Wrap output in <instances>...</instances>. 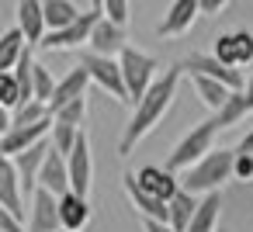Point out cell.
<instances>
[{"label":"cell","mask_w":253,"mask_h":232,"mask_svg":"<svg viewBox=\"0 0 253 232\" xmlns=\"http://www.w3.org/2000/svg\"><path fill=\"white\" fill-rule=\"evenodd\" d=\"M180 77H184V70H180V66H170V70L160 73L156 83L142 94V101L135 104V111H132V118H128V125H125V132H122V139H118V153H122V156H128V153L167 118V111L173 108L177 87H180Z\"/></svg>","instance_id":"1"},{"label":"cell","mask_w":253,"mask_h":232,"mask_svg":"<svg viewBox=\"0 0 253 232\" xmlns=\"http://www.w3.org/2000/svg\"><path fill=\"white\" fill-rule=\"evenodd\" d=\"M232 163H236V149H211L208 156H201L194 166L180 173V187L191 194L222 191V184L232 180Z\"/></svg>","instance_id":"2"},{"label":"cell","mask_w":253,"mask_h":232,"mask_svg":"<svg viewBox=\"0 0 253 232\" xmlns=\"http://www.w3.org/2000/svg\"><path fill=\"white\" fill-rule=\"evenodd\" d=\"M222 132V125H218V118L211 115V118H205V121H198L177 146H173V153H170V159H167V170H173V173H184L187 166H194L201 156H208L211 149H215V135Z\"/></svg>","instance_id":"3"},{"label":"cell","mask_w":253,"mask_h":232,"mask_svg":"<svg viewBox=\"0 0 253 232\" xmlns=\"http://www.w3.org/2000/svg\"><path fill=\"white\" fill-rule=\"evenodd\" d=\"M118 63H122V77H125V90H128V104L135 108V104L142 101V94L156 83V70H160V63H156V56H149V52H142V49H135V45H125L122 56H118Z\"/></svg>","instance_id":"4"},{"label":"cell","mask_w":253,"mask_h":232,"mask_svg":"<svg viewBox=\"0 0 253 232\" xmlns=\"http://www.w3.org/2000/svg\"><path fill=\"white\" fill-rule=\"evenodd\" d=\"M80 66L90 73V83H97L108 97L128 104V90H125V77H122V63L118 56H97V52H84L80 56Z\"/></svg>","instance_id":"5"},{"label":"cell","mask_w":253,"mask_h":232,"mask_svg":"<svg viewBox=\"0 0 253 232\" xmlns=\"http://www.w3.org/2000/svg\"><path fill=\"white\" fill-rule=\"evenodd\" d=\"M187 77H211V80H218V83H225L229 90H243L246 87V77H243V70H236V66H225V63H218L215 56H208V52H191L187 59H180L177 63Z\"/></svg>","instance_id":"6"},{"label":"cell","mask_w":253,"mask_h":232,"mask_svg":"<svg viewBox=\"0 0 253 232\" xmlns=\"http://www.w3.org/2000/svg\"><path fill=\"white\" fill-rule=\"evenodd\" d=\"M101 14H104V11H84L73 25H66V28H59V32H45V39H42L39 49H49V52L56 49V52H63V49H80V45H87L94 25L101 21Z\"/></svg>","instance_id":"7"},{"label":"cell","mask_w":253,"mask_h":232,"mask_svg":"<svg viewBox=\"0 0 253 232\" xmlns=\"http://www.w3.org/2000/svg\"><path fill=\"white\" fill-rule=\"evenodd\" d=\"M63 218H59V194L39 187L28 197V232H59Z\"/></svg>","instance_id":"8"},{"label":"cell","mask_w":253,"mask_h":232,"mask_svg":"<svg viewBox=\"0 0 253 232\" xmlns=\"http://www.w3.org/2000/svg\"><path fill=\"white\" fill-rule=\"evenodd\" d=\"M49 135H52V118L35 121V125H11L4 135H0V149H4L7 156H21L25 149L45 142Z\"/></svg>","instance_id":"9"},{"label":"cell","mask_w":253,"mask_h":232,"mask_svg":"<svg viewBox=\"0 0 253 232\" xmlns=\"http://www.w3.org/2000/svg\"><path fill=\"white\" fill-rule=\"evenodd\" d=\"M198 14H201V0H173L170 11L163 14V21L156 25V35L160 39H177V35L191 32Z\"/></svg>","instance_id":"10"},{"label":"cell","mask_w":253,"mask_h":232,"mask_svg":"<svg viewBox=\"0 0 253 232\" xmlns=\"http://www.w3.org/2000/svg\"><path fill=\"white\" fill-rule=\"evenodd\" d=\"M122 187H125L128 201H132V208H135L142 218H153V222H167V225H170V201H160V197H153L149 191H142L139 180H135V173H125V177H122Z\"/></svg>","instance_id":"11"},{"label":"cell","mask_w":253,"mask_h":232,"mask_svg":"<svg viewBox=\"0 0 253 232\" xmlns=\"http://www.w3.org/2000/svg\"><path fill=\"white\" fill-rule=\"evenodd\" d=\"M49 149H52V142L45 139V142L25 149L21 156H14V166H18V177H21V194H25V201L39 191V173H42V163H45Z\"/></svg>","instance_id":"12"},{"label":"cell","mask_w":253,"mask_h":232,"mask_svg":"<svg viewBox=\"0 0 253 232\" xmlns=\"http://www.w3.org/2000/svg\"><path fill=\"white\" fill-rule=\"evenodd\" d=\"M66 166H70V191L87 197L90 194V177H94V159H90V142H87L84 132H80L73 153L66 156Z\"/></svg>","instance_id":"13"},{"label":"cell","mask_w":253,"mask_h":232,"mask_svg":"<svg viewBox=\"0 0 253 232\" xmlns=\"http://www.w3.org/2000/svg\"><path fill=\"white\" fill-rule=\"evenodd\" d=\"M0 204H7L21 222H25V194H21V177L14 166V156L0 149Z\"/></svg>","instance_id":"14"},{"label":"cell","mask_w":253,"mask_h":232,"mask_svg":"<svg viewBox=\"0 0 253 232\" xmlns=\"http://www.w3.org/2000/svg\"><path fill=\"white\" fill-rule=\"evenodd\" d=\"M135 180H139L142 191H149L160 201H170L180 191V177L173 170H167V166H156V163H146L142 170H135Z\"/></svg>","instance_id":"15"},{"label":"cell","mask_w":253,"mask_h":232,"mask_svg":"<svg viewBox=\"0 0 253 232\" xmlns=\"http://www.w3.org/2000/svg\"><path fill=\"white\" fill-rule=\"evenodd\" d=\"M14 14H18V25H14V28H21L25 42H28V45H42V39H45V32H49L42 0H18Z\"/></svg>","instance_id":"16"},{"label":"cell","mask_w":253,"mask_h":232,"mask_svg":"<svg viewBox=\"0 0 253 232\" xmlns=\"http://www.w3.org/2000/svg\"><path fill=\"white\" fill-rule=\"evenodd\" d=\"M87 87H90V73H87L84 66H73V70L56 83V94H52V101H49V115H56L59 108H66V104H73V101H80V97H87Z\"/></svg>","instance_id":"17"},{"label":"cell","mask_w":253,"mask_h":232,"mask_svg":"<svg viewBox=\"0 0 253 232\" xmlns=\"http://www.w3.org/2000/svg\"><path fill=\"white\" fill-rule=\"evenodd\" d=\"M87 49L97 52V56H122V49H125V28L115 25V21H108V18L101 14V21H97L94 32H90Z\"/></svg>","instance_id":"18"},{"label":"cell","mask_w":253,"mask_h":232,"mask_svg":"<svg viewBox=\"0 0 253 232\" xmlns=\"http://www.w3.org/2000/svg\"><path fill=\"white\" fill-rule=\"evenodd\" d=\"M39 187L52 191V194H66L70 191V166H66V156L49 149L45 163H42V173H39Z\"/></svg>","instance_id":"19"},{"label":"cell","mask_w":253,"mask_h":232,"mask_svg":"<svg viewBox=\"0 0 253 232\" xmlns=\"http://www.w3.org/2000/svg\"><path fill=\"white\" fill-rule=\"evenodd\" d=\"M59 218H63V229L80 232V229L90 222V204H87V197L77 194V191L59 194Z\"/></svg>","instance_id":"20"},{"label":"cell","mask_w":253,"mask_h":232,"mask_svg":"<svg viewBox=\"0 0 253 232\" xmlns=\"http://www.w3.org/2000/svg\"><path fill=\"white\" fill-rule=\"evenodd\" d=\"M218 215H222V191H211V194H201L198 201V211L191 218V225L184 232H218Z\"/></svg>","instance_id":"21"},{"label":"cell","mask_w":253,"mask_h":232,"mask_svg":"<svg viewBox=\"0 0 253 232\" xmlns=\"http://www.w3.org/2000/svg\"><path fill=\"white\" fill-rule=\"evenodd\" d=\"M191 87H194V94L201 97V104H205L208 111H215V115L225 108V101H229V94H232L225 83H218V80H211V77H198V73L191 77Z\"/></svg>","instance_id":"22"},{"label":"cell","mask_w":253,"mask_h":232,"mask_svg":"<svg viewBox=\"0 0 253 232\" xmlns=\"http://www.w3.org/2000/svg\"><path fill=\"white\" fill-rule=\"evenodd\" d=\"M198 194H191V191H177L173 197H170V229L173 232H184L187 225H191V218H194V211H198Z\"/></svg>","instance_id":"23"},{"label":"cell","mask_w":253,"mask_h":232,"mask_svg":"<svg viewBox=\"0 0 253 232\" xmlns=\"http://www.w3.org/2000/svg\"><path fill=\"white\" fill-rule=\"evenodd\" d=\"M28 42L21 35V28H7L4 35H0V73H11L18 66V59L25 56Z\"/></svg>","instance_id":"24"},{"label":"cell","mask_w":253,"mask_h":232,"mask_svg":"<svg viewBox=\"0 0 253 232\" xmlns=\"http://www.w3.org/2000/svg\"><path fill=\"white\" fill-rule=\"evenodd\" d=\"M42 7H45V25H49V32H59V28L73 25V21L84 14L73 0H42Z\"/></svg>","instance_id":"25"},{"label":"cell","mask_w":253,"mask_h":232,"mask_svg":"<svg viewBox=\"0 0 253 232\" xmlns=\"http://www.w3.org/2000/svg\"><path fill=\"white\" fill-rule=\"evenodd\" d=\"M246 115H250L246 94H243V90H232V94H229V101H225V108H222L215 118H218V125H222V128H232V125H239Z\"/></svg>","instance_id":"26"},{"label":"cell","mask_w":253,"mask_h":232,"mask_svg":"<svg viewBox=\"0 0 253 232\" xmlns=\"http://www.w3.org/2000/svg\"><path fill=\"white\" fill-rule=\"evenodd\" d=\"M80 132H84V128H77V125L52 121V135H49V142H52V149H56V153L70 156V153H73V146H77V139H80Z\"/></svg>","instance_id":"27"},{"label":"cell","mask_w":253,"mask_h":232,"mask_svg":"<svg viewBox=\"0 0 253 232\" xmlns=\"http://www.w3.org/2000/svg\"><path fill=\"white\" fill-rule=\"evenodd\" d=\"M211 56H215L218 63H225V66H236V70H239V45H236V32H222V35L215 39Z\"/></svg>","instance_id":"28"},{"label":"cell","mask_w":253,"mask_h":232,"mask_svg":"<svg viewBox=\"0 0 253 232\" xmlns=\"http://www.w3.org/2000/svg\"><path fill=\"white\" fill-rule=\"evenodd\" d=\"M32 83H35V101L49 104V101H52V94H56V83H59V80H52V73H49V70H45L42 63H35Z\"/></svg>","instance_id":"29"},{"label":"cell","mask_w":253,"mask_h":232,"mask_svg":"<svg viewBox=\"0 0 253 232\" xmlns=\"http://www.w3.org/2000/svg\"><path fill=\"white\" fill-rule=\"evenodd\" d=\"M45 118H52V115H49V104H42V101H28V104L14 108V125H35Z\"/></svg>","instance_id":"30"},{"label":"cell","mask_w":253,"mask_h":232,"mask_svg":"<svg viewBox=\"0 0 253 232\" xmlns=\"http://www.w3.org/2000/svg\"><path fill=\"white\" fill-rule=\"evenodd\" d=\"M84 118H87V97H80V101H73V104H66V108H59V111L52 115V121L77 125V128H84Z\"/></svg>","instance_id":"31"},{"label":"cell","mask_w":253,"mask_h":232,"mask_svg":"<svg viewBox=\"0 0 253 232\" xmlns=\"http://www.w3.org/2000/svg\"><path fill=\"white\" fill-rule=\"evenodd\" d=\"M18 104H21V90H18V80H14V73H0V108L14 111Z\"/></svg>","instance_id":"32"},{"label":"cell","mask_w":253,"mask_h":232,"mask_svg":"<svg viewBox=\"0 0 253 232\" xmlns=\"http://www.w3.org/2000/svg\"><path fill=\"white\" fill-rule=\"evenodd\" d=\"M104 18L115 25H128V0H104Z\"/></svg>","instance_id":"33"},{"label":"cell","mask_w":253,"mask_h":232,"mask_svg":"<svg viewBox=\"0 0 253 232\" xmlns=\"http://www.w3.org/2000/svg\"><path fill=\"white\" fill-rule=\"evenodd\" d=\"M236 45H239V66H253V32L239 28L236 32Z\"/></svg>","instance_id":"34"},{"label":"cell","mask_w":253,"mask_h":232,"mask_svg":"<svg viewBox=\"0 0 253 232\" xmlns=\"http://www.w3.org/2000/svg\"><path fill=\"white\" fill-rule=\"evenodd\" d=\"M232 180H253V156L250 153H236V163H232Z\"/></svg>","instance_id":"35"},{"label":"cell","mask_w":253,"mask_h":232,"mask_svg":"<svg viewBox=\"0 0 253 232\" xmlns=\"http://www.w3.org/2000/svg\"><path fill=\"white\" fill-rule=\"evenodd\" d=\"M225 4L229 0H201V14H218V11H225Z\"/></svg>","instance_id":"36"},{"label":"cell","mask_w":253,"mask_h":232,"mask_svg":"<svg viewBox=\"0 0 253 232\" xmlns=\"http://www.w3.org/2000/svg\"><path fill=\"white\" fill-rule=\"evenodd\" d=\"M142 232H173L167 222H153V218H142Z\"/></svg>","instance_id":"37"},{"label":"cell","mask_w":253,"mask_h":232,"mask_svg":"<svg viewBox=\"0 0 253 232\" xmlns=\"http://www.w3.org/2000/svg\"><path fill=\"white\" fill-rule=\"evenodd\" d=\"M14 125V111H7V108H0V135H4L7 128Z\"/></svg>","instance_id":"38"},{"label":"cell","mask_w":253,"mask_h":232,"mask_svg":"<svg viewBox=\"0 0 253 232\" xmlns=\"http://www.w3.org/2000/svg\"><path fill=\"white\" fill-rule=\"evenodd\" d=\"M236 153H250V156H253V128H250V132H246V135L239 139V146H236Z\"/></svg>","instance_id":"39"},{"label":"cell","mask_w":253,"mask_h":232,"mask_svg":"<svg viewBox=\"0 0 253 232\" xmlns=\"http://www.w3.org/2000/svg\"><path fill=\"white\" fill-rule=\"evenodd\" d=\"M90 11H104V0H90Z\"/></svg>","instance_id":"40"},{"label":"cell","mask_w":253,"mask_h":232,"mask_svg":"<svg viewBox=\"0 0 253 232\" xmlns=\"http://www.w3.org/2000/svg\"><path fill=\"white\" fill-rule=\"evenodd\" d=\"M59 232H70V229H59Z\"/></svg>","instance_id":"41"},{"label":"cell","mask_w":253,"mask_h":232,"mask_svg":"<svg viewBox=\"0 0 253 232\" xmlns=\"http://www.w3.org/2000/svg\"><path fill=\"white\" fill-rule=\"evenodd\" d=\"M218 232H222V229H218Z\"/></svg>","instance_id":"42"}]
</instances>
